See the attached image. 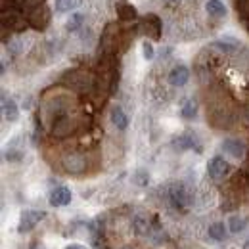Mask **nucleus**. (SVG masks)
I'll return each mask as SVG.
<instances>
[{"label":"nucleus","mask_w":249,"mask_h":249,"mask_svg":"<svg viewBox=\"0 0 249 249\" xmlns=\"http://www.w3.org/2000/svg\"><path fill=\"white\" fill-rule=\"evenodd\" d=\"M228 230L232 232V234H238V232H242L244 228H246V220L244 217H240V215H232V217L228 218Z\"/></svg>","instance_id":"obj_22"},{"label":"nucleus","mask_w":249,"mask_h":249,"mask_svg":"<svg viewBox=\"0 0 249 249\" xmlns=\"http://www.w3.org/2000/svg\"><path fill=\"white\" fill-rule=\"evenodd\" d=\"M142 54H144L146 60H154L156 50H154V44H152L150 40H144V42H142Z\"/></svg>","instance_id":"obj_26"},{"label":"nucleus","mask_w":249,"mask_h":249,"mask_svg":"<svg viewBox=\"0 0 249 249\" xmlns=\"http://www.w3.org/2000/svg\"><path fill=\"white\" fill-rule=\"evenodd\" d=\"M167 197H169V203H171L175 209H178V211H186L190 201H192L190 192L186 190V186H184V184H178V182L169 186Z\"/></svg>","instance_id":"obj_2"},{"label":"nucleus","mask_w":249,"mask_h":249,"mask_svg":"<svg viewBox=\"0 0 249 249\" xmlns=\"http://www.w3.org/2000/svg\"><path fill=\"white\" fill-rule=\"evenodd\" d=\"M222 150L234 159H244L246 157V144L242 140H236V138H226L222 142Z\"/></svg>","instance_id":"obj_12"},{"label":"nucleus","mask_w":249,"mask_h":249,"mask_svg":"<svg viewBox=\"0 0 249 249\" xmlns=\"http://www.w3.org/2000/svg\"><path fill=\"white\" fill-rule=\"evenodd\" d=\"M63 171L69 173V175H83L87 171V157L79 152H71V154H65L62 159Z\"/></svg>","instance_id":"obj_4"},{"label":"nucleus","mask_w":249,"mask_h":249,"mask_svg":"<svg viewBox=\"0 0 249 249\" xmlns=\"http://www.w3.org/2000/svg\"><path fill=\"white\" fill-rule=\"evenodd\" d=\"M188 79H190V69L186 65H177L169 73V83L173 87H184L188 83Z\"/></svg>","instance_id":"obj_13"},{"label":"nucleus","mask_w":249,"mask_h":249,"mask_svg":"<svg viewBox=\"0 0 249 249\" xmlns=\"http://www.w3.org/2000/svg\"><path fill=\"white\" fill-rule=\"evenodd\" d=\"M83 21H85V16L81 14V12H77V14H73L69 19H67V23H65V29L69 33L77 31L81 25H83Z\"/></svg>","instance_id":"obj_23"},{"label":"nucleus","mask_w":249,"mask_h":249,"mask_svg":"<svg viewBox=\"0 0 249 249\" xmlns=\"http://www.w3.org/2000/svg\"><path fill=\"white\" fill-rule=\"evenodd\" d=\"M73 130H75V121L69 117V113L58 117V119L52 123V134H54L56 138H65V136H69Z\"/></svg>","instance_id":"obj_9"},{"label":"nucleus","mask_w":249,"mask_h":249,"mask_svg":"<svg viewBox=\"0 0 249 249\" xmlns=\"http://www.w3.org/2000/svg\"><path fill=\"white\" fill-rule=\"evenodd\" d=\"M117 42H119V29L115 23H109L106 29H104V35H102V52L104 56H113L115 48H117Z\"/></svg>","instance_id":"obj_6"},{"label":"nucleus","mask_w":249,"mask_h":249,"mask_svg":"<svg viewBox=\"0 0 249 249\" xmlns=\"http://www.w3.org/2000/svg\"><path fill=\"white\" fill-rule=\"evenodd\" d=\"M111 123L115 124L119 130H124L128 126V117H126V113L121 107H113L111 109Z\"/></svg>","instance_id":"obj_18"},{"label":"nucleus","mask_w":249,"mask_h":249,"mask_svg":"<svg viewBox=\"0 0 249 249\" xmlns=\"http://www.w3.org/2000/svg\"><path fill=\"white\" fill-rule=\"evenodd\" d=\"M207 173H209L211 178L220 180V178H224L226 173H228V163H226L220 156H215L211 161H209V165H207Z\"/></svg>","instance_id":"obj_11"},{"label":"nucleus","mask_w":249,"mask_h":249,"mask_svg":"<svg viewBox=\"0 0 249 249\" xmlns=\"http://www.w3.org/2000/svg\"><path fill=\"white\" fill-rule=\"evenodd\" d=\"M136 182H138L140 186H146V184L150 182L148 173H146V171H138V173H136Z\"/></svg>","instance_id":"obj_29"},{"label":"nucleus","mask_w":249,"mask_h":249,"mask_svg":"<svg viewBox=\"0 0 249 249\" xmlns=\"http://www.w3.org/2000/svg\"><path fill=\"white\" fill-rule=\"evenodd\" d=\"M175 146H177L178 150H190V148L196 146V136H194L192 132H186V134H182V136H178V138L175 140Z\"/></svg>","instance_id":"obj_20"},{"label":"nucleus","mask_w":249,"mask_h":249,"mask_svg":"<svg viewBox=\"0 0 249 249\" xmlns=\"http://www.w3.org/2000/svg\"><path fill=\"white\" fill-rule=\"evenodd\" d=\"M140 31L144 33L146 36H150V38H161V19L157 18L156 14H148V16H144V19L140 21Z\"/></svg>","instance_id":"obj_8"},{"label":"nucleus","mask_w":249,"mask_h":249,"mask_svg":"<svg viewBox=\"0 0 249 249\" xmlns=\"http://www.w3.org/2000/svg\"><path fill=\"white\" fill-rule=\"evenodd\" d=\"M2 25L6 27V29H10V31H23L27 25H29V21L16 10V8H8V6H2Z\"/></svg>","instance_id":"obj_1"},{"label":"nucleus","mask_w":249,"mask_h":249,"mask_svg":"<svg viewBox=\"0 0 249 249\" xmlns=\"http://www.w3.org/2000/svg\"><path fill=\"white\" fill-rule=\"evenodd\" d=\"M205 10H207V14H209L211 18H215V19H220V18L226 16V6H224L220 0H207Z\"/></svg>","instance_id":"obj_16"},{"label":"nucleus","mask_w":249,"mask_h":249,"mask_svg":"<svg viewBox=\"0 0 249 249\" xmlns=\"http://www.w3.org/2000/svg\"><path fill=\"white\" fill-rule=\"evenodd\" d=\"M63 249H89L87 246H81V244H69V246H65Z\"/></svg>","instance_id":"obj_31"},{"label":"nucleus","mask_w":249,"mask_h":249,"mask_svg":"<svg viewBox=\"0 0 249 249\" xmlns=\"http://www.w3.org/2000/svg\"><path fill=\"white\" fill-rule=\"evenodd\" d=\"M46 217V213L44 211H38V209H27V211H23L21 213V217H19V224H18V232H29L33 230L42 218Z\"/></svg>","instance_id":"obj_7"},{"label":"nucleus","mask_w":249,"mask_h":249,"mask_svg":"<svg viewBox=\"0 0 249 249\" xmlns=\"http://www.w3.org/2000/svg\"><path fill=\"white\" fill-rule=\"evenodd\" d=\"M71 190L67 186H58L50 192V205L52 207H63V205H69L71 203Z\"/></svg>","instance_id":"obj_10"},{"label":"nucleus","mask_w":249,"mask_h":249,"mask_svg":"<svg viewBox=\"0 0 249 249\" xmlns=\"http://www.w3.org/2000/svg\"><path fill=\"white\" fill-rule=\"evenodd\" d=\"M248 244H249V242H248Z\"/></svg>","instance_id":"obj_33"},{"label":"nucleus","mask_w":249,"mask_h":249,"mask_svg":"<svg viewBox=\"0 0 249 249\" xmlns=\"http://www.w3.org/2000/svg\"><path fill=\"white\" fill-rule=\"evenodd\" d=\"M81 4V0H56V10L58 12H71Z\"/></svg>","instance_id":"obj_24"},{"label":"nucleus","mask_w":249,"mask_h":249,"mask_svg":"<svg viewBox=\"0 0 249 249\" xmlns=\"http://www.w3.org/2000/svg\"><path fill=\"white\" fill-rule=\"evenodd\" d=\"M207 234H209V238L211 240H224L226 238V234H228V228L224 226V222H213L211 226H209V230H207Z\"/></svg>","instance_id":"obj_19"},{"label":"nucleus","mask_w":249,"mask_h":249,"mask_svg":"<svg viewBox=\"0 0 249 249\" xmlns=\"http://www.w3.org/2000/svg\"><path fill=\"white\" fill-rule=\"evenodd\" d=\"M132 230L138 236H146L150 232V220L144 217V215H134L132 217Z\"/></svg>","instance_id":"obj_17"},{"label":"nucleus","mask_w":249,"mask_h":249,"mask_svg":"<svg viewBox=\"0 0 249 249\" xmlns=\"http://www.w3.org/2000/svg\"><path fill=\"white\" fill-rule=\"evenodd\" d=\"M8 50H10L12 54H21V52H23V40H21V38L10 40V42H8Z\"/></svg>","instance_id":"obj_25"},{"label":"nucleus","mask_w":249,"mask_h":249,"mask_svg":"<svg viewBox=\"0 0 249 249\" xmlns=\"http://www.w3.org/2000/svg\"><path fill=\"white\" fill-rule=\"evenodd\" d=\"M23 10H33V8H36V6H40V4H44V0H16Z\"/></svg>","instance_id":"obj_27"},{"label":"nucleus","mask_w":249,"mask_h":249,"mask_svg":"<svg viewBox=\"0 0 249 249\" xmlns=\"http://www.w3.org/2000/svg\"><path fill=\"white\" fill-rule=\"evenodd\" d=\"M2 115L6 121H18L19 117V107L14 100H8L6 96H2Z\"/></svg>","instance_id":"obj_15"},{"label":"nucleus","mask_w":249,"mask_h":249,"mask_svg":"<svg viewBox=\"0 0 249 249\" xmlns=\"http://www.w3.org/2000/svg\"><path fill=\"white\" fill-rule=\"evenodd\" d=\"M248 29H249V19H248Z\"/></svg>","instance_id":"obj_32"},{"label":"nucleus","mask_w":249,"mask_h":249,"mask_svg":"<svg viewBox=\"0 0 249 249\" xmlns=\"http://www.w3.org/2000/svg\"><path fill=\"white\" fill-rule=\"evenodd\" d=\"M238 14L244 19H249V0H238Z\"/></svg>","instance_id":"obj_28"},{"label":"nucleus","mask_w":249,"mask_h":249,"mask_svg":"<svg viewBox=\"0 0 249 249\" xmlns=\"http://www.w3.org/2000/svg\"><path fill=\"white\" fill-rule=\"evenodd\" d=\"M115 10H117V18H119L121 21H134L136 16H138V14H136V8H134L130 2H126V0L117 2Z\"/></svg>","instance_id":"obj_14"},{"label":"nucleus","mask_w":249,"mask_h":249,"mask_svg":"<svg viewBox=\"0 0 249 249\" xmlns=\"http://www.w3.org/2000/svg\"><path fill=\"white\" fill-rule=\"evenodd\" d=\"M65 85L79 90V92H87L90 87H92V77L87 73V71H71L65 75Z\"/></svg>","instance_id":"obj_5"},{"label":"nucleus","mask_w":249,"mask_h":249,"mask_svg":"<svg viewBox=\"0 0 249 249\" xmlns=\"http://www.w3.org/2000/svg\"><path fill=\"white\" fill-rule=\"evenodd\" d=\"M180 113H182V117H184V119H194V117H196V113H197V102H196L194 98H188L186 102L182 104Z\"/></svg>","instance_id":"obj_21"},{"label":"nucleus","mask_w":249,"mask_h":249,"mask_svg":"<svg viewBox=\"0 0 249 249\" xmlns=\"http://www.w3.org/2000/svg\"><path fill=\"white\" fill-rule=\"evenodd\" d=\"M6 159H8V161H19V159H21V154L10 150V152H6Z\"/></svg>","instance_id":"obj_30"},{"label":"nucleus","mask_w":249,"mask_h":249,"mask_svg":"<svg viewBox=\"0 0 249 249\" xmlns=\"http://www.w3.org/2000/svg\"><path fill=\"white\" fill-rule=\"evenodd\" d=\"M50 18H52V14H50V8L46 4H40V6L33 8L27 14L29 25H31L33 29H36V31H44L48 27V23H50Z\"/></svg>","instance_id":"obj_3"}]
</instances>
